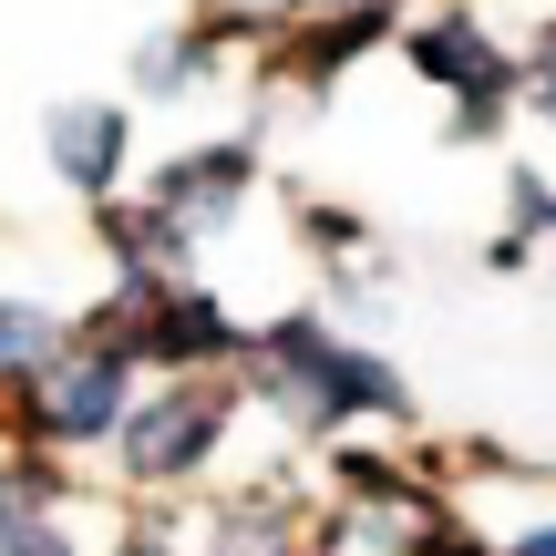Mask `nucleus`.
<instances>
[{
  "instance_id": "7ed1b4c3",
  "label": "nucleus",
  "mask_w": 556,
  "mask_h": 556,
  "mask_svg": "<svg viewBox=\"0 0 556 556\" xmlns=\"http://www.w3.org/2000/svg\"><path fill=\"white\" fill-rule=\"evenodd\" d=\"M206 443H217V392H165V402H144V413L124 422V464H135L144 484L186 475Z\"/></svg>"
},
{
  "instance_id": "20e7f679",
  "label": "nucleus",
  "mask_w": 556,
  "mask_h": 556,
  "mask_svg": "<svg viewBox=\"0 0 556 556\" xmlns=\"http://www.w3.org/2000/svg\"><path fill=\"white\" fill-rule=\"evenodd\" d=\"M238 186H248V155L227 144V155H186V165H165L155 206H165L176 227H206V217H227V206H238Z\"/></svg>"
},
{
  "instance_id": "6e6552de",
  "label": "nucleus",
  "mask_w": 556,
  "mask_h": 556,
  "mask_svg": "<svg viewBox=\"0 0 556 556\" xmlns=\"http://www.w3.org/2000/svg\"><path fill=\"white\" fill-rule=\"evenodd\" d=\"M52 351H62V330L41 309H0V381H31Z\"/></svg>"
},
{
  "instance_id": "0eeeda50",
  "label": "nucleus",
  "mask_w": 556,
  "mask_h": 556,
  "mask_svg": "<svg viewBox=\"0 0 556 556\" xmlns=\"http://www.w3.org/2000/svg\"><path fill=\"white\" fill-rule=\"evenodd\" d=\"M413 62H422V73H464L475 93H505V62L484 52V41L464 31V21H454V31H422V41H413Z\"/></svg>"
},
{
  "instance_id": "1a4fd4ad",
  "label": "nucleus",
  "mask_w": 556,
  "mask_h": 556,
  "mask_svg": "<svg viewBox=\"0 0 556 556\" xmlns=\"http://www.w3.org/2000/svg\"><path fill=\"white\" fill-rule=\"evenodd\" d=\"M0 556H62V536H52V526H31V516H11V505H0Z\"/></svg>"
},
{
  "instance_id": "423d86ee",
  "label": "nucleus",
  "mask_w": 556,
  "mask_h": 556,
  "mask_svg": "<svg viewBox=\"0 0 556 556\" xmlns=\"http://www.w3.org/2000/svg\"><path fill=\"white\" fill-rule=\"evenodd\" d=\"M144 351H155V361H206V351H227V319L197 309V299H176V309L144 319Z\"/></svg>"
},
{
  "instance_id": "f257e3e1",
  "label": "nucleus",
  "mask_w": 556,
  "mask_h": 556,
  "mask_svg": "<svg viewBox=\"0 0 556 556\" xmlns=\"http://www.w3.org/2000/svg\"><path fill=\"white\" fill-rule=\"evenodd\" d=\"M268 381H278V402H289L299 422H340L351 402H402L381 361L340 351V340H319V330H268Z\"/></svg>"
},
{
  "instance_id": "39448f33",
  "label": "nucleus",
  "mask_w": 556,
  "mask_h": 556,
  "mask_svg": "<svg viewBox=\"0 0 556 556\" xmlns=\"http://www.w3.org/2000/svg\"><path fill=\"white\" fill-rule=\"evenodd\" d=\"M52 155L73 186H114V155H124V114H103V103H62L52 114Z\"/></svg>"
},
{
  "instance_id": "9d476101",
  "label": "nucleus",
  "mask_w": 556,
  "mask_h": 556,
  "mask_svg": "<svg viewBox=\"0 0 556 556\" xmlns=\"http://www.w3.org/2000/svg\"><path fill=\"white\" fill-rule=\"evenodd\" d=\"M516 556H556V526H546V536H526V546H516Z\"/></svg>"
},
{
  "instance_id": "f03ea898",
  "label": "nucleus",
  "mask_w": 556,
  "mask_h": 556,
  "mask_svg": "<svg viewBox=\"0 0 556 556\" xmlns=\"http://www.w3.org/2000/svg\"><path fill=\"white\" fill-rule=\"evenodd\" d=\"M31 422L62 433V443L114 433V422H124V340H114V351H52L31 371Z\"/></svg>"
},
{
  "instance_id": "9b49d317",
  "label": "nucleus",
  "mask_w": 556,
  "mask_h": 556,
  "mask_svg": "<svg viewBox=\"0 0 556 556\" xmlns=\"http://www.w3.org/2000/svg\"><path fill=\"white\" fill-rule=\"evenodd\" d=\"M546 114H556V41H546Z\"/></svg>"
}]
</instances>
